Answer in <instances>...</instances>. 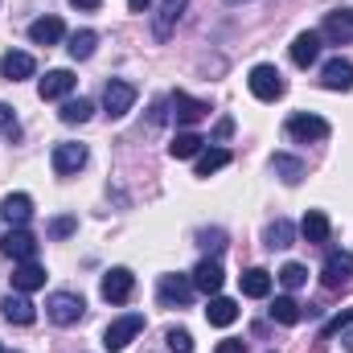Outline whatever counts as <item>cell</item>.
Instances as JSON below:
<instances>
[{
    "label": "cell",
    "instance_id": "14",
    "mask_svg": "<svg viewBox=\"0 0 353 353\" xmlns=\"http://www.w3.org/2000/svg\"><path fill=\"white\" fill-rule=\"evenodd\" d=\"M189 279H193V288H197V292H205V296H218L226 275H222V263H218V259H201V263L193 267V275H189Z\"/></svg>",
    "mask_w": 353,
    "mask_h": 353
},
{
    "label": "cell",
    "instance_id": "15",
    "mask_svg": "<svg viewBox=\"0 0 353 353\" xmlns=\"http://www.w3.org/2000/svg\"><path fill=\"white\" fill-rule=\"evenodd\" d=\"M62 37H66L62 17H37V21L29 25V41H33V46H54V41H62Z\"/></svg>",
    "mask_w": 353,
    "mask_h": 353
},
{
    "label": "cell",
    "instance_id": "20",
    "mask_svg": "<svg viewBox=\"0 0 353 353\" xmlns=\"http://www.w3.org/2000/svg\"><path fill=\"white\" fill-rule=\"evenodd\" d=\"M316 58H321V33H300V37L292 41V62H296L300 70H308Z\"/></svg>",
    "mask_w": 353,
    "mask_h": 353
},
{
    "label": "cell",
    "instance_id": "19",
    "mask_svg": "<svg viewBox=\"0 0 353 353\" xmlns=\"http://www.w3.org/2000/svg\"><path fill=\"white\" fill-rule=\"evenodd\" d=\"M70 90H74V74H70V70H50V74L37 83V94L50 99V103H54V99H66Z\"/></svg>",
    "mask_w": 353,
    "mask_h": 353
},
{
    "label": "cell",
    "instance_id": "3",
    "mask_svg": "<svg viewBox=\"0 0 353 353\" xmlns=\"http://www.w3.org/2000/svg\"><path fill=\"white\" fill-rule=\"evenodd\" d=\"M247 87H251V94L255 99H263V103H275V99H283V90H288V83H283V74L275 70V66H255L251 70V79H247Z\"/></svg>",
    "mask_w": 353,
    "mask_h": 353
},
{
    "label": "cell",
    "instance_id": "7",
    "mask_svg": "<svg viewBox=\"0 0 353 353\" xmlns=\"http://www.w3.org/2000/svg\"><path fill=\"white\" fill-rule=\"evenodd\" d=\"M132 292H136V275H132L128 267H111V271L103 275V300H107V304H128Z\"/></svg>",
    "mask_w": 353,
    "mask_h": 353
},
{
    "label": "cell",
    "instance_id": "13",
    "mask_svg": "<svg viewBox=\"0 0 353 353\" xmlns=\"http://www.w3.org/2000/svg\"><path fill=\"white\" fill-rule=\"evenodd\" d=\"M50 161H54V173H58V176L79 173V169L87 165V144H70V140H66V144H58V148H54V157H50Z\"/></svg>",
    "mask_w": 353,
    "mask_h": 353
},
{
    "label": "cell",
    "instance_id": "26",
    "mask_svg": "<svg viewBox=\"0 0 353 353\" xmlns=\"http://www.w3.org/2000/svg\"><path fill=\"white\" fill-rule=\"evenodd\" d=\"M181 12H185V0H165L161 4V17H157V41H169L173 37V25L181 21Z\"/></svg>",
    "mask_w": 353,
    "mask_h": 353
},
{
    "label": "cell",
    "instance_id": "16",
    "mask_svg": "<svg viewBox=\"0 0 353 353\" xmlns=\"http://www.w3.org/2000/svg\"><path fill=\"white\" fill-rule=\"evenodd\" d=\"M37 288H46V267L37 263V259H29V263H17L12 271V292H37Z\"/></svg>",
    "mask_w": 353,
    "mask_h": 353
},
{
    "label": "cell",
    "instance_id": "43",
    "mask_svg": "<svg viewBox=\"0 0 353 353\" xmlns=\"http://www.w3.org/2000/svg\"><path fill=\"white\" fill-rule=\"evenodd\" d=\"M350 21H353V12H350Z\"/></svg>",
    "mask_w": 353,
    "mask_h": 353
},
{
    "label": "cell",
    "instance_id": "17",
    "mask_svg": "<svg viewBox=\"0 0 353 353\" xmlns=\"http://www.w3.org/2000/svg\"><path fill=\"white\" fill-rule=\"evenodd\" d=\"M0 214H4L8 226H25V222L33 218V197H29V193H8L4 205H0Z\"/></svg>",
    "mask_w": 353,
    "mask_h": 353
},
{
    "label": "cell",
    "instance_id": "29",
    "mask_svg": "<svg viewBox=\"0 0 353 353\" xmlns=\"http://www.w3.org/2000/svg\"><path fill=\"white\" fill-rule=\"evenodd\" d=\"M226 165H230L226 148H201L197 152V176H210V173H218V169H226Z\"/></svg>",
    "mask_w": 353,
    "mask_h": 353
},
{
    "label": "cell",
    "instance_id": "1",
    "mask_svg": "<svg viewBox=\"0 0 353 353\" xmlns=\"http://www.w3.org/2000/svg\"><path fill=\"white\" fill-rule=\"evenodd\" d=\"M83 312H87V304H83V296H79V292H54V296L46 300V316H50L54 325H62V329L79 325V321H83Z\"/></svg>",
    "mask_w": 353,
    "mask_h": 353
},
{
    "label": "cell",
    "instance_id": "32",
    "mask_svg": "<svg viewBox=\"0 0 353 353\" xmlns=\"http://www.w3.org/2000/svg\"><path fill=\"white\" fill-rule=\"evenodd\" d=\"M267 247H271V251H283V247H292V239H296V226H292V222H283V218H275V222H271V226H267Z\"/></svg>",
    "mask_w": 353,
    "mask_h": 353
},
{
    "label": "cell",
    "instance_id": "31",
    "mask_svg": "<svg viewBox=\"0 0 353 353\" xmlns=\"http://www.w3.org/2000/svg\"><path fill=\"white\" fill-rule=\"evenodd\" d=\"M201 144H205V140H201L197 132H176L173 144H169V152H173L176 161H189V157H197V152H201Z\"/></svg>",
    "mask_w": 353,
    "mask_h": 353
},
{
    "label": "cell",
    "instance_id": "11",
    "mask_svg": "<svg viewBox=\"0 0 353 353\" xmlns=\"http://www.w3.org/2000/svg\"><path fill=\"white\" fill-rule=\"evenodd\" d=\"M0 316H4L8 325H33V321H37V308H33V300H29L25 292H8V296L0 300Z\"/></svg>",
    "mask_w": 353,
    "mask_h": 353
},
{
    "label": "cell",
    "instance_id": "37",
    "mask_svg": "<svg viewBox=\"0 0 353 353\" xmlns=\"http://www.w3.org/2000/svg\"><path fill=\"white\" fill-rule=\"evenodd\" d=\"M0 132L4 136H17V119H12V107L8 103H0Z\"/></svg>",
    "mask_w": 353,
    "mask_h": 353
},
{
    "label": "cell",
    "instance_id": "6",
    "mask_svg": "<svg viewBox=\"0 0 353 353\" xmlns=\"http://www.w3.org/2000/svg\"><path fill=\"white\" fill-rule=\"evenodd\" d=\"M0 251L17 263H29V259H37V239L25 226H8V234L0 239Z\"/></svg>",
    "mask_w": 353,
    "mask_h": 353
},
{
    "label": "cell",
    "instance_id": "9",
    "mask_svg": "<svg viewBox=\"0 0 353 353\" xmlns=\"http://www.w3.org/2000/svg\"><path fill=\"white\" fill-rule=\"evenodd\" d=\"M132 103H136V87H132V83H123V79H111V83H107V90H103V107H107L111 119L128 115Z\"/></svg>",
    "mask_w": 353,
    "mask_h": 353
},
{
    "label": "cell",
    "instance_id": "40",
    "mask_svg": "<svg viewBox=\"0 0 353 353\" xmlns=\"http://www.w3.org/2000/svg\"><path fill=\"white\" fill-rule=\"evenodd\" d=\"M70 4H74V8H83V12H94L103 0H70Z\"/></svg>",
    "mask_w": 353,
    "mask_h": 353
},
{
    "label": "cell",
    "instance_id": "34",
    "mask_svg": "<svg viewBox=\"0 0 353 353\" xmlns=\"http://www.w3.org/2000/svg\"><path fill=\"white\" fill-rule=\"evenodd\" d=\"M165 341H169V350L173 353H193V337H189V329H169Z\"/></svg>",
    "mask_w": 353,
    "mask_h": 353
},
{
    "label": "cell",
    "instance_id": "18",
    "mask_svg": "<svg viewBox=\"0 0 353 353\" xmlns=\"http://www.w3.org/2000/svg\"><path fill=\"white\" fill-rule=\"evenodd\" d=\"M321 83L329 90H353V62L345 58H333V62H325V70H321Z\"/></svg>",
    "mask_w": 353,
    "mask_h": 353
},
{
    "label": "cell",
    "instance_id": "21",
    "mask_svg": "<svg viewBox=\"0 0 353 353\" xmlns=\"http://www.w3.org/2000/svg\"><path fill=\"white\" fill-rule=\"evenodd\" d=\"M205 321H210L214 329H230V325L239 321V304H234V300H226V296H210Z\"/></svg>",
    "mask_w": 353,
    "mask_h": 353
},
{
    "label": "cell",
    "instance_id": "4",
    "mask_svg": "<svg viewBox=\"0 0 353 353\" xmlns=\"http://www.w3.org/2000/svg\"><path fill=\"white\" fill-rule=\"evenodd\" d=\"M193 279L189 275H161V283H157V300H161V308H185L189 300H193Z\"/></svg>",
    "mask_w": 353,
    "mask_h": 353
},
{
    "label": "cell",
    "instance_id": "28",
    "mask_svg": "<svg viewBox=\"0 0 353 353\" xmlns=\"http://www.w3.org/2000/svg\"><path fill=\"white\" fill-rule=\"evenodd\" d=\"M94 46H99V33L94 29H79V33H70V46L66 50H70L74 62H87L90 54H94Z\"/></svg>",
    "mask_w": 353,
    "mask_h": 353
},
{
    "label": "cell",
    "instance_id": "36",
    "mask_svg": "<svg viewBox=\"0 0 353 353\" xmlns=\"http://www.w3.org/2000/svg\"><path fill=\"white\" fill-rule=\"evenodd\" d=\"M350 321H353V308H350V312H341V316H333V321H329V325L321 329V341H329V337H337V333H341V329H345Z\"/></svg>",
    "mask_w": 353,
    "mask_h": 353
},
{
    "label": "cell",
    "instance_id": "35",
    "mask_svg": "<svg viewBox=\"0 0 353 353\" xmlns=\"http://www.w3.org/2000/svg\"><path fill=\"white\" fill-rule=\"evenodd\" d=\"M74 230H79V218H70V214H62V218L50 222V234H54V239H70Z\"/></svg>",
    "mask_w": 353,
    "mask_h": 353
},
{
    "label": "cell",
    "instance_id": "5",
    "mask_svg": "<svg viewBox=\"0 0 353 353\" xmlns=\"http://www.w3.org/2000/svg\"><path fill=\"white\" fill-rule=\"evenodd\" d=\"M283 132H288L292 140H300V144H316V140H329V123H325L321 115H308V111L292 115V119L283 123Z\"/></svg>",
    "mask_w": 353,
    "mask_h": 353
},
{
    "label": "cell",
    "instance_id": "10",
    "mask_svg": "<svg viewBox=\"0 0 353 353\" xmlns=\"http://www.w3.org/2000/svg\"><path fill=\"white\" fill-rule=\"evenodd\" d=\"M321 279H325V288H345V283H353V255L350 251H329V259L321 267Z\"/></svg>",
    "mask_w": 353,
    "mask_h": 353
},
{
    "label": "cell",
    "instance_id": "33",
    "mask_svg": "<svg viewBox=\"0 0 353 353\" xmlns=\"http://www.w3.org/2000/svg\"><path fill=\"white\" fill-rule=\"evenodd\" d=\"M279 283H283L288 292L304 288V283H308V267H304V263H283V267H279Z\"/></svg>",
    "mask_w": 353,
    "mask_h": 353
},
{
    "label": "cell",
    "instance_id": "38",
    "mask_svg": "<svg viewBox=\"0 0 353 353\" xmlns=\"http://www.w3.org/2000/svg\"><path fill=\"white\" fill-rule=\"evenodd\" d=\"M214 353H247V345H243V341H222Z\"/></svg>",
    "mask_w": 353,
    "mask_h": 353
},
{
    "label": "cell",
    "instance_id": "8",
    "mask_svg": "<svg viewBox=\"0 0 353 353\" xmlns=\"http://www.w3.org/2000/svg\"><path fill=\"white\" fill-rule=\"evenodd\" d=\"M169 107H173V119L181 128H193V123H201V119L210 115V103H201V99H193V94H185V90H173V94H169Z\"/></svg>",
    "mask_w": 353,
    "mask_h": 353
},
{
    "label": "cell",
    "instance_id": "44",
    "mask_svg": "<svg viewBox=\"0 0 353 353\" xmlns=\"http://www.w3.org/2000/svg\"><path fill=\"white\" fill-rule=\"evenodd\" d=\"M0 353H4V350H0Z\"/></svg>",
    "mask_w": 353,
    "mask_h": 353
},
{
    "label": "cell",
    "instance_id": "25",
    "mask_svg": "<svg viewBox=\"0 0 353 353\" xmlns=\"http://www.w3.org/2000/svg\"><path fill=\"white\" fill-rule=\"evenodd\" d=\"M300 234H304V243H329V218H325V210H308L304 222H300Z\"/></svg>",
    "mask_w": 353,
    "mask_h": 353
},
{
    "label": "cell",
    "instance_id": "42",
    "mask_svg": "<svg viewBox=\"0 0 353 353\" xmlns=\"http://www.w3.org/2000/svg\"><path fill=\"white\" fill-rule=\"evenodd\" d=\"M226 4H247V0H226Z\"/></svg>",
    "mask_w": 353,
    "mask_h": 353
},
{
    "label": "cell",
    "instance_id": "30",
    "mask_svg": "<svg viewBox=\"0 0 353 353\" xmlns=\"http://www.w3.org/2000/svg\"><path fill=\"white\" fill-rule=\"evenodd\" d=\"M90 115H94V103H90V99H66L62 111H58L62 123H87Z\"/></svg>",
    "mask_w": 353,
    "mask_h": 353
},
{
    "label": "cell",
    "instance_id": "24",
    "mask_svg": "<svg viewBox=\"0 0 353 353\" xmlns=\"http://www.w3.org/2000/svg\"><path fill=\"white\" fill-rule=\"evenodd\" d=\"M325 37H329L333 46H345V41L353 37L350 12H345V17H341V12H329V17H325V29H321V41H325Z\"/></svg>",
    "mask_w": 353,
    "mask_h": 353
},
{
    "label": "cell",
    "instance_id": "22",
    "mask_svg": "<svg viewBox=\"0 0 353 353\" xmlns=\"http://www.w3.org/2000/svg\"><path fill=\"white\" fill-rule=\"evenodd\" d=\"M271 173L279 176L283 185H300L308 169H304V161H300V157H288V152H275V157H271Z\"/></svg>",
    "mask_w": 353,
    "mask_h": 353
},
{
    "label": "cell",
    "instance_id": "27",
    "mask_svg": "<svg viewBox=\"0 0 353 353\" xmlns=\"http://www.w3.org/2000/svg\"><path fill=\"white\" fill-rule=\"evenodd\" d=\"M271 321H275V325H300V321H304L300 300H292V296H275V304H271Z\"/></svg>",
    "mask_w": 353,
    "mask_h": 353
},
{
    "label": "cell",
    "instance_id": "41",
    "mask_svg": "<svg viewBox=\"0 0 353 353\" xmlns=\"http://www.w3.org/2000/svg\"><path fill=\"white\" fill-rule=\"evenodd\" d=\"M128 8H132V12H148V8H152V0H128Z\"/></svg>",
    "mask_w": 353,
    "mask_h": 353
},
{
    "label": "cell",
    "instance_id": "12",
    "mask_svg": "<svg viewBox=\"0 0 353 353\" xmlns=\"http://www.w3.org/2000/svg\"><path fill=\"white\" fill-rule=\"evenodd\" d=\"M33 70H37V62H33V54H25V50H8V54L0 58V79H4V83L33 79Z\"/></svg>",
    "mask_w": 353,
    "mask_h": 353
},
{
    "label": "cell",
    "instance_id": "23",
    "mask_svg": "<svg viewBox=\"0 0 353 353\" xmlns=\"http://www.w3.org/2000/svg\"><path fill=\"white\" fill-rule=\"evenodd\" d=\"M239 283H243V296H251V300H267L271 296V271H263V267L243 271Z\"/></svg>",
    "mask_w": 353,
    "mask_h": 353
},
{
    "label": "cell",
    "instance_id": "2",
    "mask_svg": "<svg viewBox=\"0 0 353 353\" xmlns=\"http://www.w3.org/2000/svg\"><path fill=\"white\" fill-rule=\"evenodd\" d=\"M140 333H144V316H140V312H128V316H119V321L107 325V333H103V350L107 353L128 350Z\"/></svg>",
    "mask_w": 353,
    "mask_h": 353
},
{
    "label": "cell",
    "instance_id": "39",
    "mask_svg": "<svg viewBox=\"0 0 353 353\" xmlns=\"http://www.w3.org/2000/svg\"><path fill=\"white\" fill-rule=\"evenodd\" d=\"M337 337H341V345H345V350L353 353V321L345 325V329H341V333H337Z\"/></svg>",
    "mask_w": 353,
    "mask_h": 353
}]
</instances>
